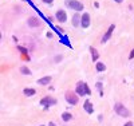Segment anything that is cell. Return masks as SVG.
Masks as SVG:
<instances>
[{"label":"cell","mask_w":134,"mask_h":126,"mask_svg":"<svg viewBox=\"0 0 134 126\" xmlns=\"http://www.w3.org/2000/svg\"><path fill=\"white\" fill-rule=\"evenodd\" d=\"M90 93H91L90 87L85 82H78V85H76V94L78 95H88Z\"/></svg>","instance_id":"cell-1"},{"label":"cell","mask_w":134,"mask_h":126,"mask_svg":"<svg viewBox=\"0 0 134 126\" xmlns=\"http://www.w3.org/2000/svg\"><path fill=\"white\" fill-rule=\"evenodd\" d=\"M114 110H115V113L118 114V116H121V117H129V110L122 103H115Z\"/></svg>","instance_id":"cell-2"},{"label":"cell","mask_w":134,"mask_h":126,"mask_svg":"<svg viewBox=\"0 0 134 126\" xmlns=\"http://www.w3.org/2000/svg\"><path fill=\"white\" fill-rule=\"evenodd\" d=\"M66 4L69 6V8L75 9V11H82L83 9V4L78 0H66Z\"/></svg>","instance_id":"cell-3"},{"label":"cell","mask_w":134,"mask_h":126,"mask_svg":"<svg viewBox=\"0 0 134 126\" xmlns=\"http://www.w3.org/2000/svg\"><path fill=\"white\" fill-rule=\"evenodd\" d=\"M64 98H66V101L69 102L70 105H76V103H78V94H74V93H66Z\"/></svg>","instance_id":"cell-4"},{"label":"cell","mask_w":134,"mask_h":126,"mask_svg":"<svg viewBox=\"0 0 134 126\" xmlns=\"http://www.w3.org/2000/svg\"><path fill=\"white\" fill-rule=\"evenodd\" d=\"M55 103H57V99H54L51 97H44L40 101V105H43V106H50V105H55Z\"/></svg>","instance_id":"cell-5"},{"label":"cell","mask_w":134,"mask_h":126,"mask_svg":"<svg viewBox=\"0 0 134 126\" xmlns=\"http://www.w3.org/2000/svg\"><path fill=\"white\" fill-rule=\"evenodd\" d=\"M114 28H115V26L114 24H111L110 27H109V30L106 31V34L103 35V38H102V43H106L110 38H111V35H113V31H114Z\"/></svg>","instance_id":"cell-6"},{"label":"cell","mask_w":134,"mask_h":126,"mask_svg":"<svg viewBox=\"0 0 134 126\" xmlns=\"http://www.w3.org/2000/svg\"><path fill=\"white\" fill-rule=\"evenodd\" d=\"M81 26H82L83 28H87L88 26H90V15H88V14H83V15H82Z\"/></svg>","instance_id":"cell-7"},{"label":"cell","mask_w":134,"mask_h":126,"mask_svg":"<svg viewBox=\"0 0 134 126\" xmlns=\"http://www.w3.org/2000/svg\"><path fill=\"white\" fill-rule=\"evenodd\" d=\"M57 20H58V21H60V23H64V21L67 20V14L64 12L63 9L57 11Z\"/></svg>","instance_id":"cell-8"},{"label":"cell","mask_w":134,"mask_h":126,"mask_svg":"<svg viewBox=\"0 0 134 126\" xmlns=\"http://www.w3.org/2000/svg\"><path fill=\"white\" fill-rule=\"evenodd\" d=\"M28 26L30 27H39L40 26V21H39V19L38 18H30L28 19Z\"/></svg>","instance_id":"cell-9"},{"label":"cell","mask_w":134,"mask_h":126,"mask_svg":"<svg viewBox=\"0 0 134 126\" xmlns=\"http://www.w3.org/2000/svg\"><path fill=\"white\" fill-rule=\"evenodd\" d=\"M83 109L88 113V114H91L93 111H94V109H93V103H91V102L90 101H86L85 102V105H83Z\"/></svg>","instance_id":"cell-10"},{"label":"cell","mask_w":134,"mask_h":126,"mask_svg":"<svg viewBox=\"0 0 134 126\" xmlns=\"http://www.w3.org/2000/svg\"><path fill=\"white\" fill-rule=\"evenodd\" d=\"M50 82H51V76H43V78H40L39 81H38V83L42 85V86H46V85H48Z\"/></svg>","instance_id":"cell-11"},{"label":"cell","mask_w":134,"mask_h":126,"mask_svg":"<svg viewBox=\"0 0 134 126\" xmlns=\"http://www.w3.org/2000/svg\"><path fill=\"white\" fill-rule=\"evenodd\" d=\"M23 94L27 95V97H32V95H35V94H36V91H35V89H30V87H27V89L23 90Z\"/></svg>","instance_id":"cell-12"},{"label":"cell","mask_w":134,"mask_h":126,"mask_svg":"<svg viewBox=\"0 0 134 126\" xmlns=\"http://www.w3.org/2000/svg\"><path fill=\"white\" fill-rule=\"evenodd\" d=\"M90 51H91V56H93V62H97V61H98V58H99L98 51H97L94 47H90Z\"/></svg>","instance_id":"cell-13"},{"label":"cell","mask_w":134,"mask_h":126,"mask_svg":"<svg viewBox=\"0 0 134 126\" xmlns=\"http://www.w3.org/2000/svg\"><path fill=\"white\" fill-rule=\"evenodd\" d=\"M82 20V16H79V15H74L72 16V26H75V27H78V24H79V21Z\"/></svg>","instance_id":"cell-14"},{"label":"cell","mask_w":134,"mask_h":126,"mask_svg":"<svg viewBox=\"0 0 134 126\" xmlns=\"http://www.w3.org/2000/svg\"><path fill=\"white\" fill-rule=\"evenodd\" d=\"M20 73H21V74H24V75H31L30 68L26 67V66H21V67H20Z\"/></svg>","instance_id":"cell-15"},{"label":"cell","mask_w":134,"mask_h":126,"mask_svg":"<svg viewBox=\"0 0 134 126\" xmlns=\"http://www.w3.org/2000/svg\"><path fill=\"white\" fill-rule=\"evenodd\" d=\"M95 67H97L98 71H105V70H106V66H105L102 62H98V63L95 64Z\"/></svg>","instance_id":"cell-16"},{"label":"cell","mask_w":134,"mask_h":126,"mask_svg":"<svg viewBox=\"0 0 134 126\" xmlns=\"http://www.w3.org/2000/svg\"><path fill=\"white\" fill-rule=\"evenodd\" d=\"M71 118H72V116H71L70 113H63V114H62V119H63V121H70Z\"/></svg>","instance_id":"cell-17"},{"label":"cell","mask_w":134,"mask_h":126,"mask_svg":"<svg viewBox=\"0 0 134 126\" xmlns=\"http://www.w3.org/2000/svg\"><path fill=\"white\" fill-rule=\"evenodd\" d=\"M129 58H130V59H133V58H134V48L131 50V52H130V55H129Z\"/></svg>","instance_id":"cell-18"},{"label":"cell","mask_w":134,"mask_h":126,"mask_svg":"<svg viewBox=\"0 0 134 126\" xmlns=\"http://www.w3.org/2000/svg\"><path fill=\"white\" fill-rule=\"evenodd\" d=\"M42 2H43V3H47V4H50V3H52V2H54V0H42Z\"/></svg>","instance_id":"cell-19"},{"label":"cell","mask_w":134,"mask_h":126,"mask_svg":"<svg viewBox=\"0 0 134 126\" xmlns=\"http://www.w3.org/2000/svg\"><path fill=\"white\" fill-rule=\"evenodd\" d=\"M97 89H98V90H102V85H100L99 82L97 83Z\"/></svg>","instance_id":"cell-20"},{"label":"cell","mask_w":134,"mask_h":126,"mask_svg":"<svg viewBox=\"0 0 134 126\" xmlns=\"http://www.w3.org/2000/svg\"><path fill=\"white\" fill-rule=\"evenodd\" d=\"M124 126H133V122H126Z\"/></svg>","instance_id":"cell-21"},{"label":"cell","mask_w":134,"mask_h":126,"mask_svg":"<svg viewBox=\"0 0 134 126\" xmlns=\"http://www.w3.org/2000/svg\"><path fill=\"white\" fill-rule=\"evenodd\" d=\"M48 126H57V125H55L54 122H50V123H48Z\"/></svg>","instance_id":"cell-22"},{"label":"cell","mask_w":134,"mask_h":126,"mask_svg":"<svg viewBox=\"0 0 134 126\" xmlns=\"http://www.w3.org/2000/svg\"><path fill=\"white\" fill-rule=\"evenodd\" d=\"M114 2H117V3H122L124 0H114Z\"/></svg>","instance_id":"cell-23"},{"label":"cell","mask_w":134,"mask_h":126,"mask_svg":"<svg viewBox=\"0 0 134 126\" xmlns=\"http://www.w3.org/2000/svg\"><path fill=\"white\" fill-rule=\"evenodd\" d=\"M40 126H46V125H40Z\"/></svg>","instance_id":"cell-24"}]
</instances>
